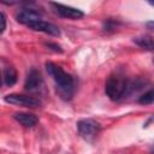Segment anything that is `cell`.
Returning a JSON list of instances; mask_svg holds the SVG:
<instances>
[{
	"mask_svg": "<svg viewBox=\"0 0 154 154\" xmlns=\"http://www.w3.org/2000/svg\"><path fill=\"white\" fill-rule=\"evenodd\" d=\"M118 25H120V23H119L117 19L108 18V19H106V20L103 22V24H102V29H103V31L108 32V31H113V30H116V29L118 28Z\"/></svg>",
	"mask_w": 154,
	"mask_h": 154,
	"instance_id": "4fadbf2b",
	"label": "cell"
},
{
	"mask_svg": "<svg viewBox=\"0 0 154 154\" xmlns=\"http://www.w3.org/2000/svg\"><path fill=\"white\" fill-rule=\"evenodd\" d=\"M129 82L126 77L123 75H111L105 84V93L112 101H118L125 96H128L129 90Z\"/></svg>",
	"mask_w": 154,
	"mask_h": 154,
	"instance_id": "7a4b0ae2",
	"label": "cell"
},
{
	"mask_svg": "<svg viewBox=\"0 0 154 154\" xmlns=\"http://www.w3.org/2000/svg\"><path fill=\"white\" fill-rule=\"evenodd\" d=\"M41 16L42 14L40 11L31 8V7H24V8H20V11H18L16 13V19H17V22H19L22 24L29 25V24L41 20Z\"/></svg>",
	"mask_w": 154,
	"mask_h": 154,
	"instance_id": "52a82bcc",
	"label": "cell"
},
{
	"mask_svg": "<svg viewBox=\"0 0 154 154\" xmlns=\"http://www.w3.org/2000/svg\"><path fill=\"white\" fill-rule=\"evenodd\" d=\"M28 26L30 29L35 30V31H41V32L48 34L51 36H60L59 28L55 24L49 23V22H46V20H38V22H35L32 24H29Z\"/></svg>",
	"mask_w": 154,
	"mask_h": 154,
	"instance_id": "ba28073f",
	"label": "cell"
},
{
	"mask_svg": "<svg viewBox=\"0 0 154 154\" xmlns=\"http://www.w3.org/2000/svg\"><path fill=\"white\" fill-rule=\"evenodd\" d=\"M153 102H154V88L144 91L138 97V103H141V105H150Z\"/></svg>",
	"mask_w": 154,
	"mask_h": 154,
	"instance_id": "7c38bea8",
	"label": "cell"
},
{
	"mask_svg": "<svg viewBox=\"0 0 154 154\" xmlns=\"http://www.w3.org/2000/svg\"><path fill=\"white\" fill-rule=\"evenodd\" d=\"M4 101L11 105H16V106H22V107H30V108H35V107H40L41 106V101L34 96L30 95H24V94H8L4 97Z\"/></svg>",
	"mask_w": 154,
	"mask_h": 154,
	"instance_id": "277c9868",
	"label": "cell"
},
{
	"mask_svg": "<svg viewBox=\"0 0 154 154\" xmlns=\"http://www.w3.org/2000/svg\"><path fill=\"white\" fill-rule=\"evenodd\" d=\"M77 130L82 138L85 141H93L101 131V125L94 119L87 118L77 122Z\"/></svg>",
	"mask_w": 154,
	"mask_h": 154,
	"instance_id": "3957f363",
	"label": "cell"
},
{
	"mask_svg": "<svg viewBox=\"0 0 154 154\" xmlns=\"http://www.w3.org/2000/svg\"><path fill=\"white\" fill-rule=\"evenodd\" d=\"M43 87V78L38 70L32 69L28 73L25 82H24V89L29 93H37Z\"/></svg>",
	"mask_w": 154,
	"mask_h": 154,
	"instance_id": "8992f818",
	"label": "cell"
},
{
	"mask_svg": "<svg viewBox=\"0 0 154 154\" xmlns=\"http://www.w3.org/2000/svg\"><path fill=\"white\" fill-rule=\"evenodd\" d=\"M17 78H18V75H17V71L13 66H6L4 69V71H2V82H4L5 85L12 87L13 84H16Z\"/></svg>",
	"mask_w": 154,
	"mask_h": 154,
	"instance_id": "30bf717a",
	"label": "cell"
},
{
	"mask_svg": "<svg viewBox=\"0 0 154 154\" xmlns=\"http://www.w3.org/2000/svg\"><path fill=\"white\" fill-rule=\"evenodd\" d=\"M132 42L137 45L140 48L146 51H154V38L148 35H142L132 38Z\"/></svg>",
	"mask_w": 154,
	"mask_h": 154,
	"instance_id": "8fae6325",
	"label": "cell"
},
{
	"mask_svg": "<svg viewBox=\"0 0 154 154\" xmlns=\"http://www.w3.org/2000/svg\"><path fill=\"white\" fill-rule=\"evenodd\" d=\"M13 119L17 120L24 128H32L38 123V118L35 114L26 112H16L13 113Z\"/></svg>",
	"mask_w": 154,
	"mask_h": 154,
	"instance_id": "9c48e42d",
	"label": "cell"
},
{
	"mask_svg": "<svg viewBox=\"0 0 154 154\" xmlns=\"http://www.w3.org/2000/svg\"><path fill=\"white\" fill-rule=\"evenodd\" d=\"M148 4H149L150 6H154V1H148Z\"/></svg>",
	"mask_w": 154,
	"mask_h": 154,
	"instance_id": "ac0fdd59",
	"label": "cell"
},
{
	"mask_svg": "<svg viewBox=\"0 0 154 154\" xmlns=\"http://www.w3.org/2000/svg\"><path fill=\"white\" fill-rule=\"evenodd\" d=\"M0 16H1V30H0V32L2 34L4 31H5V29H6V16H5V13L4 12H1L0 13Z\"/></svg>",
	"mask_w": 154,
	"mask_h": 154,
	"instance_id": "9a60e30c",
	"label": "cell"
},
{
	"mask_svg": "<svg viewBox=\"0 0 154 154\" xmlns=\"http://www.w3.org/2000/svg\"><path fill=\"white\" fill-rule=\"evenodd\" d=\"M153 63H154V60H153Z\"/></svg>",
	"mask_w": 154,
	"mask_h": 154,
	"instance_id": "d6986e66",
	"label": "cell"
},
{
	"mask_svg": "<svg viewBox=\"0 0 154 154\" xmlns=\"http://www.w3.org/2000/svg\"><path fill=\"white\" fill-rule=\"evenodd\" d=\"M46 70H47L48 75L52 76V78L54 79L59 95L65 100H70L75 91L73 77L70 73L65 72L60 66H58L51 61L46 63Z\"/></svg>",
	"mask_w": 154,
	"mask_h": 154,
	"instance_id": "6da1fadb",
	"label": "cell"
},
{
	"mask_svg": "<svg viewBox=\"0 0 154 154\" xmlns=\"http://www.w3.org/2000/svg\"><path fill=\"white\" fill-rule=\"evenodd\" d=\"M54 12L63 17V18H67V19H79L84 16V12L79 8H76V7H71V6H67V5H63V4H59V2H51L49 4Z\"/></svg>",
	"mask_w": 154,
	"mask_h": 154,
	"instance_id": "5b68a950",
	"label": "cell"
},
{
	"mask_svg": "<svg viewBox=\"0 0 154 154\" xmlns=\"http://www.w3.org/2000/svg\"><path fill=\"white\" fill-rule=\"evenodd\" d=\"M45 46H46V47H48L49 49H52V51L57 52V53H63V49H61V47H60L58 43H54V42H46V43H45Z\"/></svg>",
	"mask_w": 154,
	"mask_h": 154,
	"instance_id": "5bb4252c",
	"label": "cell"
},
{
	"mask_svg": "<svg viewBox=\"0 0 154 154\" xmlns=\"http://www.w3.org/2000/svg\"><path fill=\"white\" fill-rule=\"evenodd\" d=\"M146 28L149 29V30H152V31H154V20L147 22V23H146Z\"/></svg>",
	"mask_w": 154,
	"mask_h": 154,
	"instance_id": "2e32d148",
	"label": "cell"
},
{
	"mask_svg": "<svg viewBox=\"0 0 154 154\" xmlns=\"http://www.w3.org/2000/svg\"><path fill=\"white\" fill-rule=\"evenodd\" d=\"M149 150H150V154H154V143L150 146V149Z\"/></svg>",
	"mask_w": 154,
	"mask_h": 154,
	"instance_id": "e0dca14e",
	"label": "cell"
}]
</instances>
